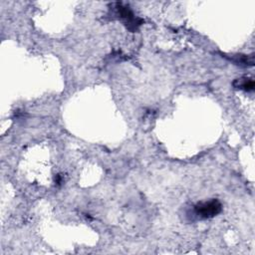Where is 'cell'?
Here are the masks:
<instances>
[{"instance_id":"cell-1","label":"cell","mask_w":255,"mask_h":255,"mask_svg":"<svg viewBox=\"0 0 255 255\" xmlns=\"http://www.w3.org/2000/svg\"><path fill=\"white\" fill-rule=\"evenodd\" d=\"M223 210V206L220 200L210 199L208 202L199 203L194 207L195 214L202 218V220H207V218H212L220 214Z\"/></svg>"},{"instance_id":"cell-2","label":"cell","mask_w":255,"mask_h":255,"mask_svg":"<svg viewBox=\"0 0 255 255\" xmlns=\"http://www.w3.org/2000/svg\"><path fill=\"white\" fill-rule=\"evenodd\" d=\"M117 11L118 14L120 15L121 19L124 20L125 25L127 28L131 31H137L138 28L143 24V20L140 18L135 17L134 13L131 11V9L127 6H124L122 4L117 5Z\"/></svg>"},{"instance_id":"cell-3","label":"cell","mask_w":255,"mask_h":255,"mask_svg":"<svg viewBox=\"0 0 255 255\" xmlns=\"http://www.w3.org/2000/svg\"><path fill=\"white\" fill-rule=\"evenodd\" d=\"M233 86L236 89H241L247 92L254 90V81L249 78H241V79H236L233 83Z\"/></svg>"},{"instance_id":"cell-4","label":"cell","mask_w":255,"mask_h":255,"mask_svg":"<svg viewBox=\"0 0 255 255\" xmlns=\"http://www.w3.org/2000/svg\"><path fill=\"white\" fill-rule=\"evenodd\" d=\"M232 60L236 63V64H243L245 66L253 65V56H246V55H236L232 57Z\"/></svg>"}]
</instances>
